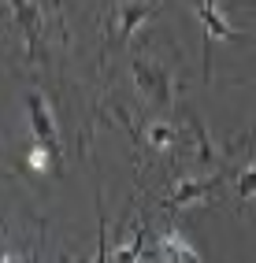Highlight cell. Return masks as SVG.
I'll return each instance as SVG.
<instances>
[{"label":"cell","instance_id":"17","mask_svg":"<svg viewBox=\"0 0 256 263\" xmlns=\"http://www.w3.org/2000/svg\"><path fill=\"white\" fill-rule=\"evenodd\" d=\"M252 4H256V0H252Z\"/></svg>","mask_w":256,"mask_h":263},{"label":"cell","instance_id":"10","mask_svg":"<svg viewBox=\"0 0 256 263\" xmlns=\"http://www.w3.org/2000/svg\"><path fill=\"white\" fill-rule=\"evenodd\" d=\"M190 130H193V137H197V145H200V163H215V148H212V141H208V134H204V122L190 111Z\"/></svg>","mask_w":256,"mask_h":263},{"label":"cell","instance_id":"8","mask_svg":"<svg viewBox=\"0 0 256 263\" xmlns=\"http://www.w3.org/2000/svg\"><path fill=\"white\" fill-rule=\"evenodd\" d=\"M141 252H145V226H138L123 245L115 249L112 263H141Z\"/></svg>","mask_w":256,"mask_h":263},{"label":"cell","instance_id":"4","mask_svg":"<svg viewBox=\"0 0 256 263\" xmlns=\"http://www.w3.org/2000/svg\"><path fill=\"white\" fill-rule=\"evenodd\" d=\"M156 15V4H138V0H123L119 4V41H126L141 23H149Z\"/></svg>","mask_w":256,"mask_h":263},{"label":"cell","instance_id":"6","mask_svg":"<svg viewBox=\"0 0 256 263\" xmlns=\"http://www.w3.org/2000/svg\"><path fill=\"white\" fill-rule=\"evenodd\" d=\"M215 185H219V178H186V182H178V189L167 197L163 208H186V204H193V200H200V197H208Z\"/></svg>","mask_w":256,"mask_h":263},{"label":"cell","instance_id":"11","mask_svg":"<svg viewBox=\"0 0 256 263\" xmlns=\"http://www.w3.org/2000/svg\"><path fill=\"white\" fill-rule=\"evenodd\" d=\"M256 197V163H249L237 178V200H252Z\"/></svg>","mask_w":256,"mask_h":263},{"label":"cell","instance_id":"13","mask_svg":"<svg viewBox=\"0 0 256 263\" xmlns=\"http://www.w3.org/2000/svg\"><path fill=\"white\" fill-rule=\"evenodd\" d=\"M112 256H108V222H104V215H100V237H97V256H93V263H108Z\"/></svg>","mask_w":256,"mask_h":263},{"label":"cell","instance_id":"15","mask_svg":"<svg viewBox=\"0 0 256 263\" xmlns=\"http://www.w3.org/2000/svg\"><path fill=\"white\" fill-rule=\"evenodd\" d=\"M204 4H219V0H204Z\"/></svg>","mask_w":256,"mask_h":263},{"label":"cell","instance_id":"7","mask_svg":"<svg viewBox=\"0 0 256 263\" xmlns=\"http://www.w3.org/2000/svg\"><path fill=\"white\" fill-rule=\"evenodd\" d=\"M145 141H149V148H156V152H167V148H175V145H178V130L171 126V122H149V130H145Z\"/></svg>","mask_w":256,"mask_h":263},{"label":"cell","instance_id":"9","mask_svg":"<svg viewBox=\"0 0 256 263\" xmlns=\"http://www.w3.org/2000/svg\"><path fill=\"white\" fill-rule=\"evenodd\" d=\"M26 167H30L33 174H48V167H52V145L33 141L30 152H26Z\"/></svg>","mask_w":256,"mask_h":263},{"label":"cell","instance_id":"14","mask_svg":"<svg viewBox=\"0 0 256 263\" xmlns=\"http://www.w3.org/2000/svg\"><path fill=\"white\" fill-rule=\"evenodd\" d=\"M4 263H23V259L15 256V252H8V256H4Z\"/></svg>","mask_w":256,"mask_h":263},{"label":"cell","instance_id":"12","mask_svg":"<svg viewBox=\"0 0 256 263\" xmlns=\"http://www.w3.org/2000/svg\"><path fill=\"white\" fill-rule=\"evenodd\" d=\"M11 8H15V15H19V19H23L26 33H33V26H38V15H33V8L26 4V0H11Z\"/></svg>","mask_w":256,"mask_h":263},{"label":"cell","instance_id":"2","mask_svg":"<svg viewBox=\"0 0 256 263\" xmlns=\"http://www.w3.org/2000/svg\"><path fill=\"white\" fill-rule=\"evenodd\" d=\"M156 256H160V263H204L200 252H197V245L182 230H167L156 241Z\"/></svg>","mask_w":256,"mask_h":263},{"label":"cell","instance_id":"16","mask_svg":"<svg viewBox=\"0 0 256 263\" xmlns=\"http://www.w3.org/2000/svg\"><path fill=\"white\" fill-rule=\"evenodd\" d=\"M252 137H256V126H252Z\"/></svg>","mask_w":256,"mask_h":263},{"label":"cell","instance_id":"3","mask_svg":"<svg viewBox=\"0 0 256 263\" xmlns=\"http://www.w3.org/2000/svg\"><path fill=\"white\" fill-rule=\"evenodd\" d=\"M197 19H200V26H204V52H208V41L212 37H219V41H234L237 33L230 30V23L223 19V15L215 11V4H197Z\"/></svg>","mask_w":256,"mask_h":263},{"label":"cell","instance_id":"5","mask_svg":"<svg viewBox=\"0 0 256 263\" xmlns=\"http://www.w3.org/2000/svg\"><path fill=\"white\" fill-rule=\"evenodd\" d=\"M134 82H138V89H141L145 97H149V93L156 97V100H167V97H171V93H167V89H171L167 74L160 71V67H152V63H149V67H145L141 60L134 63Z\"/></svg>","mask_w":256,"mask_h":263},{"label":"cell","instance_id":"1","mask_svg":"<svg viewBox=\"0 0 256 263\" xmlns=\"http://www.w3.org/2000/svg\"><path fill=\"white\" fill-rule=\"evenodd\" d=\"M26 111H30V134H33V141L56 145V141H60V126H56V119H52V108H48V100H45L38 89L26 97Z\"/></svg>","mask_w":256,"mask_h":263}]
</instances>
